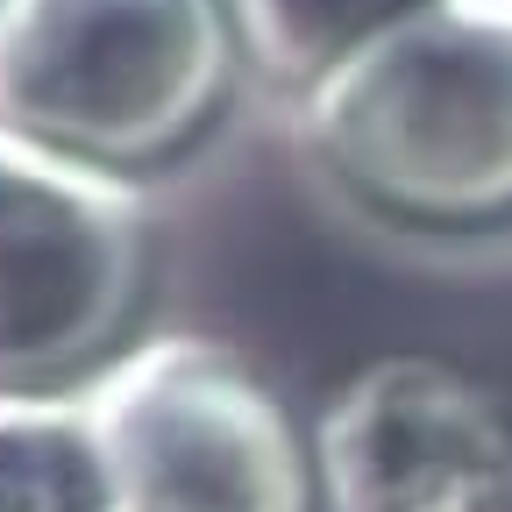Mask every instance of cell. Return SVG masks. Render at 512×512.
Wrapping results in <instances>:
<instances>
[{
	"instance_id": "cell-5",
	"label": "cell",
	"mask_w": 512,
	"mask_h": 512,
	"mask_svg": "<svg viewBox=\"0 0 512 512\" xmlns=\"http://www.w3.org/2000/svg\"><path fill=\"white\" fill-rule=\"evenodd\" d=\"M320 512H512V406L448 356L399 349L313 420Z\"/></svg>"
},
{
	"instance_id": "cell-3",
	"label": "cell",
	"mask_w": 512,
	"mask_h": 512,
	"mask_svg": "<svg viewBox=\"0 0 512 512\" xmlns=\"http://www.w3.org/2000/svg\"><path fill=\"white\" fill-rule=\"evenodd\" d=\"M79 392L107 512H320L313 427L214 335L128 342Z\"/></svg>"
},
{
	"instance_id": "cell-4",
	"label": "cell",
	"mask_w": 512,
	"mask_h": 512,
	"mask_svg": "<svg viewBox=\"0 0 512 512\" xmlns=\"http://www.w3.org/2000/svg\"><path fill=\"white\" fill-rule=\"evenodd\" d=\"M157 228L136 178L0 128V392H79L136 335Z\"/></svg>"
},
{
	"instance_id": "cell-6",
	"label": "cell",
	"mask_w": 512,
	"mask_h": 512,
	"mask_svg": "<svg viewBox=\"0 0 512 512\" xmlns=\"http://www.w3.org/2000/svg\"><path fill=\"white\" fill-rule=\"evenodd\" d=\"M0 512H107L86 392H0Z\"/></svg>"
},
{
	"instance_id": "cell-2",
	"label": "cell",
	"mask_w": 512,
	"mask_h": 512,
	"mask_svg": "<svg viewBox=\"0 0 512 512\" xmlns=\"http://www.w3.org/2000/svg\"><path fill=\"white\" fill-rule=\"evenodd\" d=\"M228 0H0V128L143 178L228 114Z\"/></svg>"
},
{
	"instance_id": "cell-7",
	"label": "cell",
	"mask_w": 512,
	"mask_h": 512,
	"mask_svg": "<svg viewBox=\"0 0 512 512\" xmlns=\"http://www.w3.org/2000/svg\"><path fill=\"white\" fill-rule=\"evenodd\" d=\"M420 8L427 0H228V22L256 79H271L278 93H306L328 64Z\"/></svg>"
},
{
	"instance_id": "cell-1",
	"label": "cell",
	"mask_w": 512,
	"mask_h": 512,
	"mask_svg": "<svg viewBox=\"0 0 512 512\" xmlns=\"http://www.w3.org/2000/svg\"><path fill=\"white\" fill-rule=\"evenodd\" d=\"M292 136L384 228H512V0H427L292 93Z\"/></svg>"
}]
</instances>
